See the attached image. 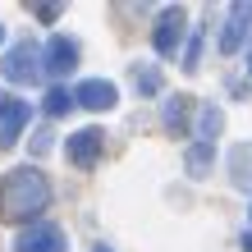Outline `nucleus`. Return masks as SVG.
<instances>
[{"instance_id":"obj_1","label":"nucleus","mask_w":252,"mask_h":252,"mask_svg":"<svg viewBox=\"0 0 252 252\" xmlns=\"http://www.w3.org/2000/svg\"><path fill=\"white\" fill-rule=\"evenodd\" d=\"M51 206V184L37 165H19L0 179V220L5 225H32Z\"/></svg>"},{"instance_id":"obj_2","label":"nucleus","mask_w":252,"mask_h":252,"mask_svg":"<svg viewBox=\"0 0 252 252\" xmlns=\"http://www.w3.org/2000/svg\"><path fill=\"white\" fill-rule=\"evenodd\" d=\"M184 37H188V14H184L179 5H165V9L156 14V28H152L156 55H160V60H174L179 46H184Z\"/></svg>"},{"instance_id":"obj_3","label":"nucleus","mask_w":252,"mask_h":252,"mask_svg":"<svg viewBox=\"0 0 252 252\" xmlns=\"http://www.w3.org/2000/svg\"><path fill=\"white\" fill-rule=\"evenodd\" d=\"M0 73H5L9 83H19V87L37 83V78H41V46H37L32 37L19 41V46H9V55H5V64H0Z\"/></svg>"},{"instance_id":"obj_4","label":"nucleus","mask_w":252,"mask_h":252,"mask_svg":"<svg viewBox=\"0 0 252 252\" xmlns=\"http://www.w3.org/2000/svg\"><path fill=\"white\" fill-rule=\"evenodd\" d=\"M64 156H69V165H78V170H96V160L106 156V133H101L96 124H87V128H78V133H69Z\"/></svg>"},{"instance_id":"obj_5","label":"nucleus","mask_w":252,"mask_h":252,"mask_svg":"<svg viewBox=\"0 0 252 252\" xmlns=\"http://www.w3.org/2000/svg\"><path fill=\"white\" fill-rule=\"evenodd\" d=\"M14 252H69V239H64L60 225H51V220H32V225L19 229Z\"/></svg>"},{"instance_id":"obj_6","label":"nucleus","mask_w":252,"mask_h":252,"mask_svg":"<svg viewBox=\"0 0 252 252\" xmlns=\"http://www.w3.org/2000/svg\"><path fill=\"white\" fill-rule=\"evenodd\" d=\"M28 120H32V101H23V96H0V152H9L14 142L23 138V128Z\"/></svg>"},{"instance_id":"obj_7","label":"nucleus","mask_w":252,"mask_h":252,"mask_svg":"<svg viewBox=\"0 0 252 252\" xmlns=\"http://www.w3.org/2000/svg\"><path fill=\"white\" fill-rule=\"evenodd\" d=\"M73 64H78V41L55 32L46 46H41V73H51V78H69Z\"/></svg>"},{"instance_id":"obj_8","label":"nucleus","mask_w":252,"mask_h":252,"mask_svg":"<svg viewBox=\"0 0 252 252\" xmlns=\"http://www.w3.org/2000/svg\"><path fill=\"white\" fill-rule=\"evenodd\" d=\"M73 106L106 115V110H115V106H120V87H115L110 78H83L78 87H73Z\"/></svg>"},{"instance_id":"obj_9","label":"nucleus","mask_w":252,"mask_h":252,"mask_svg":"<svg viewBox=\"0 0 252 252\" xmlns=\"http://www.w3.org/2000/svg\"><path fill=\"white\" fill-rule=\"evenodd\" d=\"M192 110H197V96H188V92H174L165 106H160V124H165L170 138H184L192 128Z\"/></svg>"},{"instance_id":"obj_10","label":"nucleus","mask_w":252,"mask_h":252,"mask_svg":"<svg viewBox=\"0 0 252 252\" xmlns=\"http://www.w3.org/2000/svg\"><path fill=\"white\" fill-rule=\"evenodd\" d=\"M248 32H252V5H229V14H225V32H220V51L234 55V51L248 41Z\"/></svg>"},{"instance_id":"obj_11","label":"nucleus","mask_w":252,"mask_h":252,"mask_svg":"<svg viewBox=\"0 0 252 252\" xmlns=\"http://www.w3.org/2000/svg\"><path fill=\"white\" fill-rule=\"evenodd\" d=\"M184 165H188L192 179H206V174H211V165H216V142H192L188 156H184Z\"/></svg>"},{"instance_id":"obj_12","label":"nucleus","mask_w":252,"mask_h":252,"mask_svg":"<svg viewBox=\"0 0 252 252\" xmlns=\"http://www.w3.org/2000/svg\"><path fill=\"white\" fill-rule=\"evenodd\" d=\"M229 174H234V184H239V188L252 192V142H239L229 152Z\"/></svg>"},{"instance_id":"obj_13","label":"nucleus","mask_w":252,"mask_h":252,"mask_svg":"<svg viewBox=\"0 0 252 252\" xmlns=\"http://www.w3.org/2000/svg\"><path fill=\"white\" fill-rule=\"evenodd\" d=\"M225 128V115H220L216 101H206L202 115H197V142H216V133Z\"/></svg>"},{"instance_id":"obj_14","label":"nucleus","mask_w":252,"mask_h":252,"mask_svg":"<svg viewBox=\"0 0 252 252\" xmlns=\"http://www.w3.org/2000/svg\"><path fill=\"white\" fill-rule=\"evenodd\" d=\"M128 78H133V87H138L142 96H156V92H160V69H156V64H133Z\"/></svg>"},{"instance_id":"obj_15","label":"nucleus","mask_w":252,"mask_h":252,"mask_svg":"<svg viewBox=\"0 0 252 252\" xmlns=\"http://www.w3.org/2000/svg\"><path fill=\"white\" fill-rule=\"evenodd\" d=\"M69 106H73V92H69V87H60V83H55L51 92H46V115H64Z\"/></svg>"},{"instance_id":"obj_16","label":"nucleus","mask_w":252,"mask_h":252,"mask_svg":"<svg viewBox=\"0 0 252 252\" xmlns=\"http://www.w3.org/2000/svg\"><path fill=\"white\" fill-rule=\"evenodd\" d=\"M197 60H202V32H192V41H188V51H184V69H188V73H197V69H202Z\"/></svg>"},{"instance_id":"obj_17","label":"nucleus","mask_w":252,"mask_h":252,"mask_svg":"<svg viewBox=\"0 0 252 252\" xmlns=\"http://www.w3.org/2000/svg\"><path fill=\"white\" fill-rule=\"evenodd\" d=\"M60 5H32V19H41V23H55V19H60Z\"/></svg>"},{"instance_id":"obj_18","label":"nucleus","mask_w":252,"mask_h":252,"mask_svg":"<svg viewBox=\"0 0 252 252\" xmlns=\"http://www.w3.org/2000/svg\"><path fill=\"white\" fill-rule=\"evenodd\" d=\"M32 152H37V156H41V152H51V128H41V133H37V142H32Z\"/></svg>"},{"instance_id":"obj_19","label":"nucleus","mask_w":252,"mask_h":252,"mask_svg":"<svg viewBox=\"0 0 252 252\" xmlns=\"http://www.w3.org/2000/svg\"><path fill=\"white\" fill-rule=\"evenodd\" d=\"M243 252H252V229H248V234H243Z\"/></svg>"},{"instance_id":"obj_20","label":"nucleus","mask_w":252,"mask_h":252,"mask_svg":"<svg viewBox=\"0 0 252 252\" xmlns=\"http://www.w3.org/2000/svg\"><path fill=\"white\" fill-rule=\"evenodd\" d=\"M0 46H5V23H0Z\"/></svg>"},{"instance_id":"obj_21","label":"nucleus","mask_w":252,"mask_h":252,"mask_svg":"<svg viewBox=\"0 0 252 252\" xmlns=\"http://www.w3.org/2000/svg\"><path fill=\"white\" fill-rule=\"evenodd\" d=\"M248 73H252V55H248Z\"/></svg>"},{"instance_id":"obj_22","label":"nucleus","mask_w":252,"mask_h":252,"mask_svg":"<svg viewBox=\"0 0 252 252\" xmlns=\"http://www.w3.org/2000/svg\"><path fill=\"white\" fill-rule=\"evenodd\" d=\"M96 252H110V248H96Z\"/></svg>"},{"instance_id":"obj_23","label":"nucleus","mask_w":252,"mask_h":252,"mask_svg":"<svg viewBox=\"0 0 252 252\" xmlns=\"http://www.w3.org/2000/svg\"><path fill=\"white\" fill-rule=\"evenodd\" d=\"M248 220H252V211H248Z\"/></svg>"}]
</instances>
